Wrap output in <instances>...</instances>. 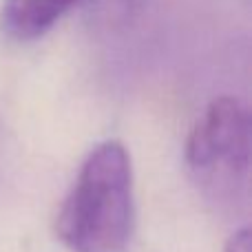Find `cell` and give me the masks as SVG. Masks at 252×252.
<instances>
[{"label": "cell", "mask_w": 252, "mask_h": 252, "mask_svg": "<svg viewBox=\"0 0 252 252\" xmlns=\"http://www.w3.org/2000/svg\"><path fill=\"white\" fill-rule=\"evenodd\" d=\"M135 230L133 166L120 142L87 155L56 219V235L71 252H126Z\"/></svg>", "instance_id": "cell-1"}, {"label": "cell", "mask_w": 252, "mask_h": 252, "mask_svg": "<svg viewBox=\"0 0 252 252\" xmlns=\"http://www.w3.org/2000/svg\"><path fill=\"white\" fill-rule=\"evenodd\" d=\"M186 166L197 188L219 208L248 199L250 113L235 95L213 100L186 139Z\"/></svg>", "instance_id": "cell-2"}, {"label": "cell", "mask_w": 252, "mask_h": 252, "mask_svg": "<svg viewBox=\"0 0 252 252\" xmlns=\"http://www.w3.org/2000/svg\"><path fill=\"white\" fill-rule=\"evenodd\" d=\"M82 0H4L2 29L13 40H33L47 33L66 11Z\"/></svg>", "instance_id": "cell-3"}, {"label": "cell", "mask_w": 252, "mask_h": 252, "mask_svg": "<svg viewBox=\"0 0 252 252\" xmlns=\"http://www.w3.org/2000/svg\"><path fill=\"white\" fill-rule=\"evenodd\" d=\"M93 7V18L100 25L118 27L126 25L130 16L137 11L142 0H89Z\"/></svg>", "instance_id": "cell-4"}, {"label": "cell", "mask_w": 252, "mask_h": 252, "mask_svg": "<svg viewBox=\"0 0 252 252\" xmlns=\"http://www.w3.org/2000/svg\"><path fill=\"white\" fill-rule=\"evenodd\" d=\"M223 252H252V241H250V230L248 228H239V230L228 239Z\"/></svg>", "instance_id": "cell-5"}]
</instances>
